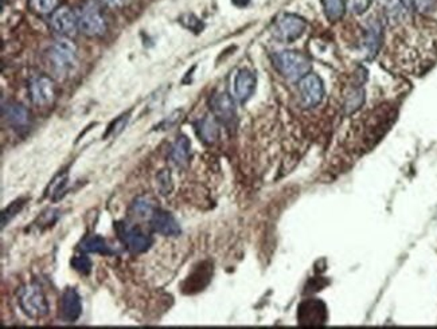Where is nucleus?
<instances>
[{"label":"nucleus","instance_id":"nucleus-28","mask_svg":"<svg viewBox=\"0 0 437 329\" xmlns=\"http://www.w3.org/2000/svg\"><path fill=\"white\" fill-rule=\"evenodd\" d=\"M437 0H407V6H409L417 12H429L435 8Z\"/></svg>","mask_w":437,"mask_h":329},{"label":"nucleus","instance_id":"nucleus-20","mask_svg":"<svg viewBox=\"0 0 437 329\" xmlns=\"http://www.w3.org/2000/svg\"><path fill=\"white\" fill-rule=\"evenodd\" d=\"M81 250L85 253H97L103 255H113L115 250L108 245V242L100 235L86 237L81 242Z\"/></svg>","mask_w":437,"mask_h":329},{"label":"nucleus","instance_id":"nucleus-35","mask_svg":"<svg viewBox=\"0 0 437 329\" xmlns=\"http://www.w3.org/2000/svg\"><path fill=\"white\" fill-rule=\"evenodd\" d=\"M249 1H251V0H233V3H234L235 6H238V7H245V6H248Z\"/></svg>","mask_w":437,"mask_h":329},{"label":"nucleus","instance_id":"nucleus-32","mask_svg":"<svg viewBox=\"0 0 437 329\" xmlns=\"http://www.w3.org/2000/svg\"><path fill=\"white\" fill-rule=\"evenodd\" d=\"M180 21H182L180 23H183V25L186 26L188 30H191V31H194V32H200V31L204 28V26L201 23V21H200V19H197L193 14H187V15H184Z\"/></svg>","mask_w":437,"mask_h":329},{"label":"nucleus","instance_id":"nucleus-25","mask_svg":"<svg viewBox=\"0 0 437 329\" xmlns=\"http://www.w3.org/2000/svg\"><path fill=\"white\" fill-rule=\"evenodd\" d=\"M365 101V92L362 88L358 89H354L349 96H347V100H346V110L347 113H351V112H356L357 109H360V106L363 105Z\"/></svg>","mask_w":437,"mask_h":329},{"label":"nucleus","instance_id":"nucleus-5","mask_svg":"<svg viewBox=\"0 0 437 329\" xmlns=\"http://www.w3.org/2000/svg\"><path fill=\"white\" fill-rule=\"evenodd\" d=\"M307 27V22L295 14H283L273 26V37L282 42H293L300 38Z\"/></svg>","mask_w":437,"mask_h":329},{"label":"nucleus","instance_id":"nucleus-2","mask_svg":"<svg viewBox=\"0 0 437 329\" xmlns=\"http://www.w3.org/2000/svg\"><path fill=\"white\" fill-rule=\"evenodd\" d=\"M273 65L288 79H300L311 72V61L298 51L284 50L273 55Z\"/></svg>","mask_w":437,"mask_h":329},{"label":"nucleus","instance_id":"nucleus-6","mask_svg":"<svg viewBox=\"0 0 437 329\" xmlns=\"http://www.w3.org/2000/svg\"><path fill=\"white\" fill-rule=\"evenodd\" d=\"M116 231H117L119 239L123 242L124 246H127V249L132 253H146L147 250H150V248L154 243V241L150 235L144 234L139 228H130L124 222L116 223Z\"/></svg>","mask_w":437,"mask_h":329},{"label":"nucleus","instance_id":"nucleus-4","mask_svg":"<svg viewBox=\"0 0 437 329\" xmlns=\"http://www.w3.org/2000/svg\"><path fill=\"white\" fill-rule=\"evenodd\" d=\"M77 19L79 31L86 37H90V38L101 37L106 31L105 18L99 6L93 1H88L81 7Z\"/></svg>","mask_w":437,"mask_h":329},{"label":"nucleus","instance_id":"nucleus-15","mask_svg":"<svg viewBox=\"0 0 437 329\" xmlns=\"http://www.w3.org/2000/svg\"><path fill=\"white\" fill-rule=\"evenodd\" d=\"M213 276V266L208 262L201 263L194 273L184 281L182 289L184 293H197L205 289Z\"/></svg>","mask_w":437,"mask_h":329},{"label":"nucleus","instance_id":"nucleus-19","mask_svg":"<svg viewBox=\"0 0 437 329\" xmlns=\"http://www.w3.org/2000/svg\"><path fill=\"white\" fill-rule=\"evenodd\" d=\"M190 150H191L190 140L186 136H179L170 151V159L173 160L174 164L184 167L188 163Z\"/></svg>","mask_w":437,"mask_h":329},{"label":"nucleus","instance_id":"nucleus-26","mask_svg":"<svg viewBox=\"0 0 437 329\" xmlns=\"http://www.w3.org/2000/svg\"><path fill=\"white\" fill-rule=\"evenodd\" d=\"M70 265L76 272L84 276H88L92 272V261L85 255H77L72 258Z\"/></svg>","mask_w":437,"mask_h":329},{"label":"nucleus","instance_id":"nucleus-11","mask_svg":"<svg viewBox=\"0 0 437 329\" xmlns=\"http://www.w3.org/2000/svg\"><path fill=\"white\" fill-rule=\"evenodd\" d=\"M82 313V303L77 290L68 288L59 300V315L66 323H76Z\"/></svg>","mask_w":437,"mask_h":329},{"label":"nucleus","instance_id":"nucleus-16","mask_svg":"<svg viewBox=\"0 0 437 329\" xmlns=\"http://www.w3.org/2000/svg\"><path fill=\"white\" fill-rule=\"evenodd\" d=\"M384 26L378 19H370L365 32V48L370 58L376 57L382 45Z\"/></svg>","mask_w":437,"mask_h":329},{"label":"nucleus","instance_id":"nucleus-29","mask_svg":"<svg viewBox=\"0 0 437 329\" xmlns=\"http://www.w3.org/2000/svg\"><path fill=\"white\" fill-rule=\"evenodd\" d=\"M66 183H68V174L66 172H61L50 183V186H49L50 194H48V195H58V194H61L62 188L66 186Z\"/></svg>","mask_w":437,"mask_h":329},{"label":"nucleus","instance_id":"nucleus-8","mask_svg":"<svg viewBox=\"0 0 437 329\" xmlns=\"http://www.w3.org/2000/svg\"><path fill=\"white\" fill-rule=\"evenodd\" d=\"M298 321L303 327H320L327 321V308L320 300L303 301L298 310Z\"/></svg>","mask_w":437,"mask_h":329},{"label":"nucleus","instance_id":"nucleus-33","mask_svg":"<svg viewBox=\"0 0 437 329\" xmlns=\"http://www.w3.org/2000/svg\"><path fill=\"white\" fill-rule=\"evenodd\" d=\"M128 117L129 114H124L123 117H119L115 123H113V128H109V130H108V133L105 134V137H108L109 134H112V136H116V134H119L126 126H127V123H128Z\"/></svg>","mask_w":437,"mask_h":329},{"label":"nucleus","instance_id":"nucleus-17","mask_svg":"<svg viewBox=\"0 0 437 329\" xmlns=\"http://www.w3.org/2000/svg\"><path fill=\"white\" fill-rule=\"evenodd\" d=\"M1 113H3V119L7 120V123L15 129H22L28 126V120H30L28 112L25 106L19 103L4 105L1 109Z\"/></svg>","mask_w":437,"mask_h":329},{"label":"nucleus","instance_id":"nucleus-34","mask_svg":"<svg viewBox=\"0 0 437 329\" xmlns=\"http://www.w3.org/2000/svg\"><path fill=\"white\" fill-rule=\"evenodd\" d=\"M101 1L109 7H122L127 3V0H101Z\"/></svg>","mask_w":437,"mask_h":329},{"label":"nucleus","instance_id":"nucleus-31","mask_svg":"<svg viewBox=\"0 0 437 329\" xmlns=\"http://www.w3.org/2000/svg\"><path fill=\"white\" fill-rule=\"evenodd\" d=\"M371 1L373 0H347V7L353 14L360 15L365 11H367Z\"/></svg>","mask_w":437,"mask_h":329},{"label":"nucleus","instance_id":"nucleus-9","mask_svg":"<svg viewBox=\"0 0 437 329\" xmlns=\"http://www.w3.org/2000/svg\"><path fill=\"white\" fill-rule=\"evenodd\" d=\"M30 99L37 106H48L55 97L54 83L49 77H35L30 81L28 85Z\"/></svg>","mask_w":437,"mask_h":329},{"label":"nucleus","instance_id":"nucleus-22","mask_svg":"<svg viewBox=\"0 0 437 329\" xmlns=\"http://www.w3.org/2000/svg\"><path fill=\"white\" fill-rule=\"evenodd\" d=\"M324 12L329 21L336 22L344 14V1L343 0H323Z\"/></svg>","mask_w":437,"mask_h":329},{"label":"nucleus","instance_id":"nucleus-24","mask_svg":"<svg viewBox=\"0 0 437 329\" xmlns=\"http://www.w3.org/2000/svg\"><path fill=\"white\" fill-rule=\"evenodd\" d=\"M26 202L27 199L15 201L3 211V214H1V228H6L11 222V219H14L21 212V210L23 208V206H25Z\"/></svg>","mask_w":437,"mask_h":329},{"label":"nucleus","instance_id":"nucleus-7","mask_svg":"<svg viewBox=\"0 0 437 329\" xmlns=\"http://www.w3.org/2000/svg\"><path fill=\"white\" fill-rule=\"evenodd\" d=\"M299 92H300V102L303 108L306 109L315 108L324 97L323 81L316 74L309 73L307 76L299 79Z\"/></svg>","mask_w":437,"mask_h":329},{"label":"nucleus","instance_id":"nucleus-10","mask_svg":"<svg viewBox=\"0 0 437 329\" xmlns=\"http://www.w3.org/2000/svg\"><path fill=\"white\" fill-rule=\"evenodd\" d=\"M210 106L217 121L222 123L226 127L233 126V123L235 121V105L228 93H215L210 100Z\"/></svg>","mask_w":437,"mask_h":329},{"label":"nucleus","instance_id":"nucleus-13","mask_svg":"<svg viewBox=\"0 0 437 329\" xmlns=\"http://www.w3.org/2000/svg\"><path fill=\"white\" fill-rule=\"evenodd\" d=\"M258 78L249 69H241L234 78V96L240 102H246L256 90Z\"/></svg>","mask_w":437,"mask_h":329},{"label":"nucleus","instance_id":"nucleus-21","mask_svg":"<svg viewBox=\"0 0 437 329\" xmlns=\"http://www.w3.org/2000/svg\"><path fill=\"white\" fill-rule=\"evenodd\" d=\"M386 15L391 22H400L407 15V3L404 0H384Z\"/></svg>","mask_w":437,"mask_h":329},{"label":"nucleus","instance_id":"nucleus-23","mask_svg":"<svg viewBox=\"0 0 437 329\" xmlns=\"http://www.w3.org/2000/svg\"><path fill=\"white\" fill-rule=\"evenodd\" d=\"M61 0H28L30 8L41 15H46V14H52L58 6H59Z\"/></svg>","mask_w":437,"mask_h":329},{"label":"nucleus","instance_id":"nucleus-12","mask_svg":"<svg viewBox=\"0 0 437 329\" xmlns=\"http://www.w3.org/2000/svg\"><path fill=\"white\" fill-rule=\"evenodd\" d=\"M50 25L57 34L70 37L78 28L77 15L68 7H59L52 12Z\"/></svg>","mask_w":437,"mask_h":329},{"label":"nucleus","instance_id":"nucleus-27","mask_svg":"<svg viewBox=\"0 0 437 329\" xmlns=\"http://www.w3.org/2000/svg\"><path fill=\"white\" fill-rule=\"evenodd\" d=\"M133 211L139 217L144 218V217H148V215L154 214V204L148 198H137L133 203Z\"/></svg>","mask_w":437,"mask_h":329},{"label":"nucleus","instance_id":"nucleus-1","mask_svg":"<svg viewBox=\"0 0 437 329\" xmlns=\"http://www.w3.org/2000/svg\"><path fill=\"white\" fill-rule=\"evenodd\" d=\"M48 62L57 76H66L76 66L77 48L68 38L55 41L48 50Z\"/></svg>","mask_w":437,"mask_h":329},{"label":"nucleus","instance_id":"nucleus-14","mask_svg":"<svg viewBox=\"0 0 437 329\" xmlns=\"http://www.w3.org/2000/svg\"><path fill=\"white\" fill-rule=\"evenodd\" d=\"M150 225L155 232L164 237H178L182 232L178 221L170 212L163 210L155 211L151 215Z\"/></svg>","mask_w":437,"mask_h":329},{"label":"nucleus","instance_id":"nucleus-30","mask_svg":"<svg viewBox=\"0 0 437 329\" xmlns=\"http://www.w3.org/2000/svg\"><path fill=\"white\" fill-rule=\"evenodd\" d=\"M157 183H159V190L163 192V195H167L173 190V181L170 171H162L157 175Z\"/></svg>","mask_w":437,"mask_h":329},{"label":"nucleus","instance_id":"nucleus-3","mask_svg":"<svg viewBox=\"0 0 437 329\" xmlns=\"http://www.w3.org/2000/svg\"><path fill=\"white\" fill-rule=\"evenodd\" d=\"M18 303L23 313L30 319H42L49 313V303L42 289L30 283L18 292Z\"/></svg>","mask_w":437,"mask_h":329},{"label":"nucleus","instance_id":"nucleus-18","mask_svg":"<svg viewBox=\"0 0 437 329\" xmlns=\"http://www.w3.org/2000/svg\"><path fill=\"white\" fill-rule=\"evenodd\" d=\"M195 128H197V133H198L200 139L205 144H213L218 139L220 129H218V124H217V119L215 117L207 116L205 119L200 120L195 124Z\"/></svg>","mask_w":437,"mask_h":329}]
</instances>
